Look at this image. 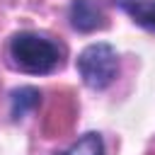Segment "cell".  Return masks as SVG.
I'll return each mask as SVG.
<instances>
[{
  "label": "cell",
  "instance_id": "cell-1",
  "mask_svg": "<svg viewBox=\"0 0 155 155\" xmlns=\"http://www.w3.org/2000/svg\"><path fill=\"white\" fill-rule=\"evenodd\" d=\"M10 58L15 68H19L22 73L44 75L61 63V48L46 36L22 31V34H15L10 41Z\"/></svg>",
  "mask_w": 155,
  "mask_h": 155
},
{
  "label": "cell",
  "instance_id": "cell-2",
  "mask_svg": "<svg viewBox=\"0 0 155 155\" xmlns=\"http://www.w3.org/2000/svg\"><path fill=\"white\" fill-rule=\"evenodd\" d=\"M78 73L92 90H104L119 73V56L109 44H92L78 56Z\"/></svg>",
  "mask_w": 155,
  "mask_h": 155
},
{
  "label": "cell",
  "instance_id": "cell-3",
  "mask_svg": "<svg viewBox=\"0 0 155 155\" xmlns=\"http://www.w3.org/2000/svg\"><path fill=\"white\" fill-rule=\"evenodd\" d=\"M68 17L78 31H94L104 24V15L94 0H73Z\"/></svg>",
  "mask_w": 155,
  "mask_h": 155
},
{
  "label": "cell",
  "instance_id": "cell-4",
  "mask_svg": "<svg viewBox=\"0 0 155 155\" xmlns=\"http://www.w3.org/2000/svg\"><path fill=\"white\" fill-rule=\"evenodd\" d=\"M12 119H22L24 114H29L39 102H41V92L36 87H19L12 92Z\"/></svg>",
  "mask_w": 155,
  "mask_h": 155
},
{
  "label": "cell",
  "instance_id": "cell-5",
  "mask_svg": "<svg viewBox=\"0 0 155 155\" xmlns=\"http://www.w3.org/2000/svg\"><path fill=\"white\" fill-rule=\"evenodd\" d=\"M119 5L143 27H155V0H119Z\"/></svg>",
  "mask_w": 155,
  "mask_h": 155
},
{
  "label": "cell",
  "instance_id": "cell-6",
  "mask_svg": "<svg viewBox=\"0 0 155 155\" xmlns=\"http://www.w3.org/2000/svg\"><path fill=\"white\" fill-rule=\"evenodd\" d=\"M63 155H104V140L99 133H85Z\"/></svg>",
  "mask_w": 155,
  "mask_h": 155
}]
</instances>
